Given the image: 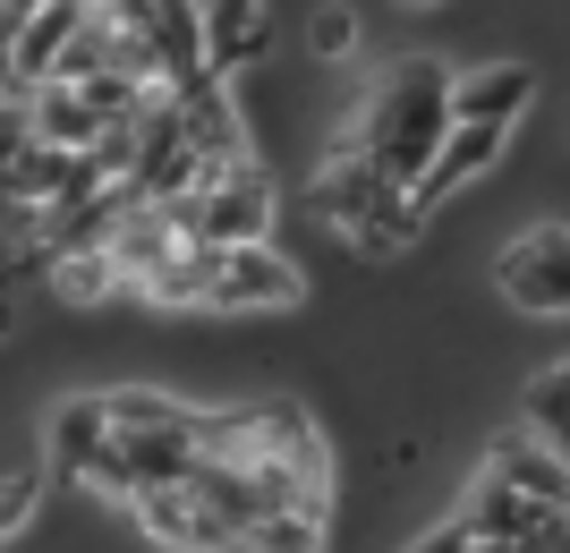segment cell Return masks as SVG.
Masks as SVG:
<instances>
[{
  "label": "cell",
  "mask_w": 570,
  "mask_h": 553,
  "mask_svg": "<svg viewBox=\"0 0 570 553\" xmlns=\"http://www.w3.org/2000/svg\"><path fill=\"white\" fill-rule=\"evenodd\" d=\"M196 18H205V60L222 77L264 51V0H196Z\"/></svg>",
  "instance_id": "cell-12"
},
{
  "label": "cell",
  "mask_w": 570,
  "mask_h": 553,
  "mask_svg": "<svg viewBox=\"0 0 570 553\" xmlns=\"http://www.w3.org/2000/svg\"><path fill=\"white\" fill-rule=\"evenodd\" d=\"M137 529L170 553H247V529H230L205 494L170 485V494H137Z\"/></svg>",
  "instance_id": "cell-8"
},
{
  "label": "cell",
  "mask_w": 570,
  "mask_h": 553,
  "mask_svg": "<svg viewBox=\"0 0 570 553\" xmlns=\"http://www.w3.org/2000/svg\"><path fill=\"white\" fill-rule=\"evenodd\" d=\"M51 468L102 503H137V477L119 460V426H111V401H60L51 409Z\"/></svg>",
  "instance_id": "cell-4"
},
{
  "label": "cell",
  "mask_w": 570,
  "mask_h": 553,
  "mask_svg": "<svg viewBox=\"0 0 570 553\" xmlns=\"http://www.w3.org/2000/svg\"><path fill=\"white\" fill-rule=\"evenodd\" d=\"M502 137H511V128H460V120H452L443 154H434V170L417 179V214H434L443 196H460L469 179H485V170L502 162Z\"/></svg>",
  "instance_id": "cell-11"
},
{
  "label": "cell",
  "mask_w": 570,
  "mask_h": 553,
  "mask_svg": "<svg viewBox=\"0 0 570 553\" xmlns=\"http://www.w3.org/2000/svg\"><path fill=\"white\" fill-rule=\"evenodd\" d=\"M409 553H476V536H469V520H443V529H426Z\"/></svg>",
  "instance_id": "cell-18"
},
{
  "label": "cell",
  "mask_w": 570,
  "mask_h": 553,
  "mask_svg": "<svg viewBox=\"0 0 570 553\" xmlns=\"http://www.w3.org/2000/svg\"><path fill=\"white\" fill-rule=\"evenodd\" d=\"M35 9H43V0H0V26H9V34H18V26L35 18Z\"/></svg>",
  "instance_id": "cell-19"
},
{
  "label": "cell",
  "mask_w": 570,
  "mask_h": 553,
  "mask_svg": "<svg viewBox=\"0 0 570 553\" xmlns=\"http://www.w3.org/2000/svg\"><path fill=\"white\" fill-rule=\"evenodd\" d=\"M528 417H537V426H546L553 443H570V366H553L546 384L528 392Z\"/></svg>",
  "instance_id": "cell-15"
},
{
  "label": "cell",
  "mask_w": 570,
  "mask_h": 553,
  "mask_svg": "<svg viewBox=\"0 0 570 553\" xmlns=\"http://www.w3.org/2000/svg\"><path fill=\"white\" fill-rule=\"evenodd\" d=\"M502 298L528 315H570V230L562 221H537L520 247H502V265H494Z\"/></svg>",
  "instance_id": "cell-6"
},
{
  "label": "cell",
  "mask_w": 570,
  "mask_h": 553,
  "mask_svg": "<svg viewBox=\"0 0 570 553\" xmlns=\"http://www.w3.org/2000/svg\"><path fill=\"white\" fill-rule=\"evenodd\" d=\"M102 128H111V120H102L95 102H86V86H60V77H51V86H35V95H26V137H35V145L86 154Z\"/></svg>",
  "instance_id": "cell-10"
},
{
  "label": "cell",
  "mask_w": 570,
  "mask_h": 553,
  "mask_svg": "<svg viewBox=\"0 0 570 553\" xmlns=\"http://www.w3.org/2000/svg\"><path fill=\"white\" fill-rule=\"evenodd\" d=\"M307 205L333 221L341 239H357L366 256H401V247L417 239V221H426V214H417V196L392 188V179H383V170L366 162L350 137L333 145V162H324V179H315Z\"/></svg>",
  "instance_id": "cell-2"
},
{
  "label": "cell",
  "mask_w": 570,
  "mask_h": 553,
  "mask_svg": "<svg viewBox=\"0 0 570 553\" xmlns=\"http://www.w3.org/2000/svg\"><path fill=\"white\" fill-rule=\"evenodd\" d=\"M443 137H452V69H434V60H392L375 77V95L357 102V128H350V145L409 196L434 170Z\"/></svg>",
  "instance_id": "cell-1"
},
{
  "label": "cell",
  "mask_w": 570,
  "mask_h": 553,
  "mask_svg": "<svg viewBox=\"0 0 570 553\" xmlns=\"http://www.w3.org/2000/svg\"><path fill=\"white\" fill-rule=\"evenodd\" d=\"M51 282H60V298H77V307H95V298H111V289H128L119 265H111V247H77V256H60Z\"/></svg>",
  "instance_id": "cell-13"
},
{
  "label": "cell",
  "mask_w": 570,
  "mask_h": 553,
  "mask_svg": "<svg viewBox=\"0 0 570 553\" xmlns=\"http://www.w3.org/2000/svg\"><path fill=\"white\" fill-rule=\"evenodd\" d=\"M179 221V239L188 247H264V221H273V179L256 162H222L205 170L179 205H163Z\"/></svg>",
  "instance_id": "cell-3"
},
{
  "label": "cell",
  "mask_w": 570,
  "mask_h": 553,
  "mask_svg": "<svg viewBox=\"0 0 570 553\" xmlns=\"http://www.w3.org/2000/svg\"><path fill=\"white\" fill-rule=\"evenodd\" d=\"M460 520H469L476 545L520 553L537 529H553V520H570V511H546L520 477H511V468H502V460H485V468H476V485H469V511H460Z\"/></svg>",
  "instance_id": "cell-7"
},
{
  "label": "cell",
  "mask_w": 570,
  "mask_h": 553,
  "mask_svg": "<svg viewBox=\"0 0 570 553\" xmlns=\"http://www.w3.org/2000/svg\"><path fill=\"white\" fill-rule=\"evenodd\" d=\"M528 95H537V77H528L520 60H494V69L452 77V120L460 128H511L528 111Z\"/></svg>",
  "instance_id": "cell-9"
},
{
  "label": "cell",
  "mask_w": 570,
  "mask_h": 553,
  "mask_svg": "<svg viewBox=\"0 0 570 553\" xmlns=\"http://www.w3.org/2000/svg\"><path fill=\"white\" fill-rule=\"evenodd\" d=\"M35 503H43L35 468H26V477H0V545H9V536H18L26 520H35Z\"/></svg>",
  "instance_id": "cell-17"
},
{
  "label": "cell",
  "mask_w": 570,
  "mask_h": 553,
  "mask_svg": "<svg viewBox=\"0 0 570 553\" xmlns=\"http://www.w3.org/2000/svg\"><path fill=\"white\" fill-rule=\"evenodd\" d=\"M401 9H426V0H401Z\"/></svg>",
  "instance_id": "cell-20"
},
{
  "label": "cell",
  "mask_w": 570,
  "mask_h": 553,
  "mask_svg": "<svg viewBox=\"0 0 570 553\" xmlns=\"http://www.w3.org/2000/svg\"><path fill=\"white\" fill-rule=\"evenodd\" d=\"M307 51H315V60H350V51H357V18H350V9H315Z\"/></svg>",
  "instance_id": "cell-16"
},
{
  "label": "cell",
  "mask_w": 570,
  "mask_h": 553,
  "mask_svg": "<svg viewBox=\"0 0 570 553\" xmlns=\"http://www.w3.org/2000/svg\"><path fill=\"white\" fill-rule=\"evenodd\" d=\"M307 289V273L273 256V247H205V307L222 315H256V307H289Z\"/></svg>",
  "instance_id": "cell-5"
},
{
  "label": "cell",
  "mask_w": 570,
  "mask_h": 553,
  "mask_svg": "<svg viewBox=\"0 0 570 553\" xmlns=\"http://www.w3.org/2000/svg\"><path fill=\"white\" fill-rule=\"evenodd\" d=\"M247 553H324V520H307V511L256 520V529H247Z\"/></svg>",
  "instance_id": "cell-14"
}]
</instances>
